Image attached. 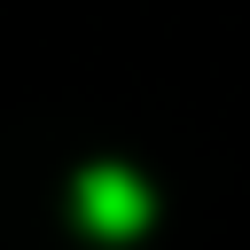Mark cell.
<instances>
[{"label":"cell","instance_id":"1","mask_svg":"<svg viewBox=\"0 0 250 250\" xmlns=\"http://www.w3.org/2000/svg\"><path fill=\"white\" fill-rule=\"evenodd\" d=\"M78 219H86L94 234L125 242V234H141V227H148V188H141L125 164H94V172L78 180Z\"/></svg>","mask_w":250,"mask_h":250}]
</instances>
